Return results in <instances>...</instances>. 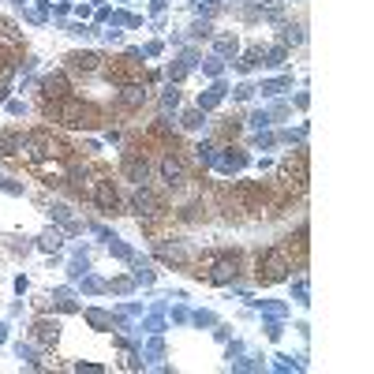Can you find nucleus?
Instances as JSON below:
<instances>
[{
	"label": "nucleus",
	"instance_id": "obj_1",
	"mask_svg": "<svg viewBox=\"0 0 374 374\" xmlns=\"http://www.w3.org/2000/svg\"><path fill=\"white\" fill-rule=\"evenodd\" d=\"M288 270H292V266H288L285 251L270 247V251L259 254V281H262V285H277V281H285Z\"/></svg>",
	"mask_w": 374,
	"mask_h": 374
},
{
	"label": "nucleus",
	"instance_id": "obj_2",
	"mask_svg": "<svg viewBox=\"0 0 374 374\" xmlns=\"http://www.w3.org/2000/svg\"><path fill=\"white\" fill-rule=\"evenodd\" d=\"M94 203L102 214H120V195H116L113 180H102V184L94 187Z\"/></svg>",
	"mask_w": 374,
	"mask_h": 374
},
{
	"label": "nucleus",
	"instance_id": "obj_3",
	"mask_svg": "<svg viewBox=\"0 0 374 374\" xmlns=\"http://www.w3.org/2000/svg\"><path fill=\"white\" fill-rule=\"evenodd\" d=\"M68 68L71 71H83V75H94V71L102 68V60H97V53H71Z\"/></svg>",
	"mask_w": 374,
	"mask_h": 374
},
{
	"label": "nucleus",
	"instance_id": "obj_4",
	"mask_svg": "<svg viewBox=\"0 0 374 374\" xmlns=\"http://www.w3.org/2000/svg\"><path fill=\"white\" fill-rule=\"evenodd\" d=\"M161 176H165V184H169V187H180V184L187 180L184 161H176V158H161Z\"/></svg>",
	"mask_w": 374,
	"mask_h": 374
},
{
	"label": "nucleus",
	"instance_id": "obj_5",
	"mask_svg": "<svg viewBox=\"0 0 374 374\" xmlns=\"http://www.w3.org/2000/svg\"><path fill=\"white\" fill-rule=\"evenodd\" d=\"M41 90H45V105H57L60 97H68V79H64V75H49L41 83Z\"/></svg>",
	"mask_w": 374,
	"mask_h": 374
},
{
	"label": "nucleus",
	"instance_id": "obj_6",
	"mask_svg": "<svg viewBox=\"0 0 374 374\" xmlns=\"http://www.w3.org/2000/svg\"><path fill=\"white\" fill-rule=\"evenodd\" d=\"M146 172H150V165H146V158H139V153H127L124 158V176L135 180V184H142Z\"/></svg>",
	"mask_w": 374,
	"mask_h": 374
},
{
	"label": "nucleus",
	"instance_id": "obj_7",
	"mask_svg": "<svg viewBox=\"0 0 374 374\" xmlns=\"http://www.w3.org/2000/svg\"><path fill=\"white\" fill-rule=\"evenodd\" d=\"M236 270H240V254H221L209 277H214V281H229V277H236Z\"/></svg>",
	"mask_w": 374,
	"mask_h": 374
},
{
	"label": "nucleus",
	"instance_id": "obj_8",
	"mask_svg": "<svg viewBox=\"0 0 374 374\" xmlns=\"http://www.w3.org/2000/svg\"><path fill=\"white\" fill-rule=\"evenodd\" d=\"M142 102H146V90H142L139 83H127V86L120 90V105H124V109H139Z\"/></svg>",
	"mask_w": 374,
	"mask_h": 374
},
{
	"label": "nucleus",
	"instance_id": "obj_9",
	"mask_svg": "<svg viewBox=\"0 0 374 374\" xmlns=\"http://www.w3.org/2000/svg\"><path fill=\"white\" fill-rule=\"evenodd\" d=\"M135 206H139V214H146V217H153V214H161V203H158V195H153V191H139V195H135Z\"/></svg>",
	"mask_w": 374,
	"mask_h": 374
},
{
	"label": "nucleus",
	"instance_id": "obj_10",
	"mask_svg": "<svg viewBox=\"0 0 374 374\" xmlns=\"http://www.w3.org/2000/svg\"><path fill=\"white\" fill-rule=\"evenodd\" d=\"M34 330H38V333H34V337H38V341L41 344H49V341H57V322H38V326H34Z\"/></svg>",
	"mask_w": 374,
	"mask_h": 374
},
{
	"label": "nucleus",
	"instance_id": "obj_11",
	"mask_svg": "<svg viewBox=\"0 0 374 374\" xmlns=\"http://www.w3.org/2000/svg\"><path fill=\"white\" fill-rule=\"evenodd\" d=\"M184 124H187V127H198L203 120H198V113H187V116H184Z\"/></svg>",
	"mask_w": 374,
	"mask_h": 374
}]
</instances>
